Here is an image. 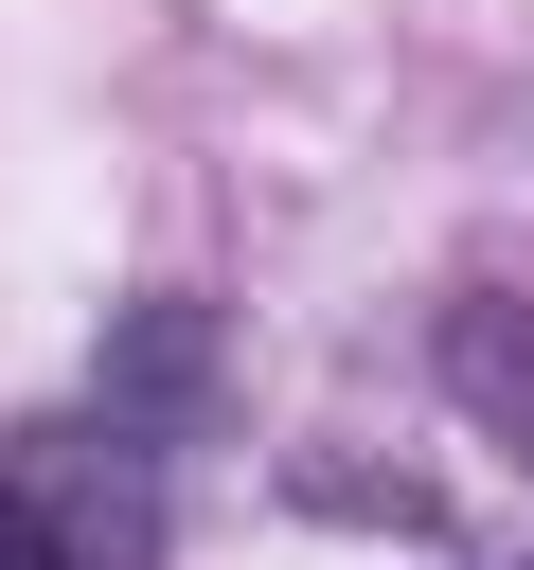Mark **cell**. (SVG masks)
I'll return each mask as SVG.
<instances>
[{"label":"cell","mask_w":534,"mask_h":570,"mask_svg":"<svg viewBox=\"0 0 534 570\" xmlns=\"http://www.w3.org/2000/svg\"><path fill=\"white\" fill-rule=\"evenodd\" d=\"M0 517L53 552V570H160V481L125 428H36L0 463Z\"/></svg>","instance_id":"obj_1"},{"label":"cell","mask_w":534,"mask_h":570,"mask_svg":"<svg viewBox=\"0 0 534 570\" xmlns=\"http://www.w3.org/2000/svg\"><path fill=\"white\" fill-rule=\"evenodd\" d=\"M214 410H231V321H214V303H125V321L89 338V428L178 445V428H214Z\"/></svg>","instance_id":"obj_2"},{"label":"cell","mask_w":534,"mask_h":570,"mask_svg":"<svg viewBox=\"0 0 534 570\" xmlns=\"http://www.w3.org/2000/svg\"><path fill=\"white\" fill-rule=\"evenodd\" d=\"M445 392L534 445V303H463V321H445Z\"/></svg>","instance_id":"obj_3"},{"label":"cell","mask_w":534,"mask_h":570,"mask_svg":"<svg viewBox=\"0 0 534 570\" xmlns=\"http://www.w3.org/2000/svg\"><path fill=\"white\" fill-rule=\"evenodd\" d=\"M0 570H53V552H36V534H18V517H0Z\"/></svg>","instance_id":"obj_5"},{"label":"cell","mask_w":534,"mask_h":570,"mask_svg":"<svg viewBox=\"0 0 534 570\" xmlns=\"http://www.w3.org/2000/svg\"><path fill=\"white\" fill-rule=\"evenodd\" d=\"M285 499H303V517H392V534H427V481H392V463H285Z\"/></svg>","instance_id":"obj_4"}]
</instances>
